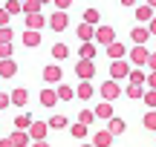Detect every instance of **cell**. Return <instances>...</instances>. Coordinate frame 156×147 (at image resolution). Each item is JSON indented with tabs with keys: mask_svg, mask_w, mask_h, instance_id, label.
<instances>
[{
	"mask_svg": "<svg viewBox=\"0 0 156 147\" xmlns=\"http://www.w3.org/2000/svg\"><path fill=\"white\" fill-rule=\"evenodd\" d=\"M93 115H95V118H107V121H110V118H113V104H107V101H101L98 107L93 110Z\"/></svg>",
	"mask_w": 156,
	"mask_h": 147,
	"instance_id": "obj_19",
	"label": "cell"
},
{
	"mask_svg": "<svg viewBox=\"0 0 156 147\" xmlns=\"http://www.w3.org/2000/svg\"><path fill=\"white\" fill-rule=\"evenodd\" d=\"M26 101H29V90H23V87H17V90L9 95V104H15V107H23Z\"/></svg>",
	"mask_w": 156,
	"mask_h": 147,
	"instance_id": "obj_15",
	"label": "cell"
},
{
	"mask_svg": "<svg viewBox=\"0 0 156 147\" xmlns=\"http://www.w3.org/2000/svg\"><path fill=\"white\" fill-rule=\"evenodd\" d=\"M29 124H32V115H26V113H20V115L15 118V127H17L20 133H26V130H29Z\"/></svg>",
	"mask_w": 156,
	"mask_h": 147,
	"instance_id": "obj_25",
	"label": "cell"
},
{
	"mask_svg": "<svg viewBox=\"0 0 156 147\" xmlns=\"http://www.w3.org/2000/svg\"><path fill=\"white\" fill-rule=\"evenodd\" d=\"M15 72H17V61H15V58L0 61V81H3V78H15Z\"/></svg>",
	"mask_w": 156,
	"mask_h": 147,
	"instance_id": "obj_9",
	"label": "cell"
},
{
	"mask_svg": "<svg viewBox=\"0 0 156 147\" xmlns=\"http://www.w3.org/2000/svg\"><path fill=\"white\" fill-rule=\"evenodd\" d=\"M119 95H122V87H119L116 81H104V84H101V98H104L107 104H110V101H116Z\"/></svg>",
	"mask_w": 156,
	"mask_h": 147,
	"instance_id": "obj_6",
	"label": "cell"
},
{
	"mask_svg": "<svg viewBox=\"0 0 156 147\" xmlns=\"http://www.w3.org/2000/svg\"><path fill=\"white\" fill-rule=\"evenodd\" d=\"M55 6H58V9H61V12H67V9H69V6H73V3H69V0H58Z\"/></svg>",
	"mask_w": 156,
	"mask_h": 147,
	"instance_id": "obj_43",
	"label": "cell"
},
{
	"mask_svg": "<svg viewBox=\"0 0 156 147\" xmlns=\"http://www.w3.org/2000/svg\"><path fill=\"white\" fill-rule=\"evenodd\" d=\"M145 84L151 87V92H156V72H151V75H145Z\"/></svg>",
	"mask_w": 156,
	"mask_h": 147,
	"instance_id": "obj_38",
	"label": "cell"
},
{
	"mask_svg": "<svg viewBox=\"0 0 156 147\" xmlns=\"http://www.w3.org/2000/svg\"><path fill=\"white\" fill-rule=\"evenodd\" d=\"M46 127H49V130H61V127H67V115H52V118L46 121Z\"/></svg>",
	"mask_w": 156,
	"mask_h": 147,
	"instance_id": "obj_29",
	"label": "cell"
},
{
	"mask_svg": "<svg viewBox=\"0 0 156 147\" xmlns=\"http://www.w3.org/2000/svg\"><path fill=\"white\" fill-rule=\"evenodd\" d=\"M81 147H93V144H81Z\"/></svg>",
	"mask_w": 156,
	"mask_h": 147,
	"instance_id": "obj_46",
	"label": "cell"
},
{
	"mask_svg": "<svg viewBox=\"0 0 156 147\" xmlns=\"http://www.w3.org/2000/svg\"><path fill=\"white\" fill-rule=\"evenodd\" d=\"M98 9H87L84 12V23H87V26H95V23H98Z\"/></svg>",
	"mask_w": 156,
	"mask_h": 147,
	"instance_id": "obj_31",
	"label": "cell"
},
{
	"mask_svg": "<svg viewBox=\"0 0 156 147\" xmlns=\"http://www.w3.org/2000/svg\"><path fill=\"white\" fill-rule=\"evenodd\" d=\"M142 98H145V104H147L151 110H156V92H145Z\"/></svg>",
	"mask_w": 156,
	"mask_h": 147,
	"instance_id": "obj_37",
	"label": "cell"
},
{
	"mask_svg": "<svg viewBox=\"0 0 156 147\" xmlns=\"http://www.w3.org/2000/svg\"><path fill=\"white\" fill-rule=\"evenodd\" d=\"M95 121V115H93V110H84L81 115H78V124H84V127H90Z\"/></svg>",
	"mask_w": 156,
	"mask_h": 147,
	"instance_id": "obj_32",
	"label": "cell"
},
{
	"mask_svg": "<svg viewBox=\"0 0 156 147\" xmlns=\"http://www.w3.org/2000/svg\"><path fill=\"white\" fill-rule=\"evenodd\" d=\"M67 23H69V17H67V12H55V15L49 17V26L55 29V32H64V29H67Z\"/></svg>",
	"mask_w": 156,
	"mask_h": 147,
	"instance_id": "obj_10",
	"label": "cell"
},
{
	"mask_svg": "<svg viewBox=\"0 0 156 147\" xmlns=\"http://www.w3.org/2000/svg\"><path fill=\"white\" fill-rule=\"evenodd\" d=\"M107 55H110L113 61H124V43H119V40L110 43V46H107Z\"/></svg>",
	"mask_w": 156,
	"mask_h": 147,
	"instance_id": "obj_21",
	"label": "cell"
},
{
	"mask_svg": "<svg viewBox=\"0 0 156 147\" xmlns=\"http://www.w3.org/2000/svg\"><path fill=\"white\" fill-rule=\"evenodd\" d=\"M142 124H145L151 133H156V110H147V113H145V118H142Z\"/></svg>",
	"mask_w": 156,
	"mask_h": 147,
	"instance_id": "obj_27",
	"label": "cell"
},
{
	"mask_svg": "<svg viewBox=\"0 0 156 147\" xmlns=\"http://www.w3.org/2000/svg\"><path fill=\"white\" fill-rule=\"evenodd\" d=\"M41 78H44L49 87H55V84H61V81H64V72H61V67H58V63H49V67H44Z\"/></svg>",
	"mask_w": 156,
	"mask_h": 147,
	"instance_id": "obj_3",
	"label": "cell"
},
{
	"mask_svg": "<svg viewBox=\"0 0 156 147\" xmlns=\"http://www.w3.org/2000/svg\"><path fill=\"white\" fill-rule=\"evenodd\" d=\"M46 133H49L46 121H32V124H29V130H26L29 144H32V142H44V138H46Z\"/></svg>",
	"mask_w": 156,
	"mask_h": 147,
	"instance_id": "obj_2",
	"label": "cell"
},
{
	"mask_svg": "<svg viewBox=\"0 0 156 147\" xmlns=\"http://www.w3.org/2000/svg\"><path fill=\"white\" fill-rule=\"evenodd\" d=\"M3 12H6L9 17H12V15H17V12H20V3H15V0H12V3H6V6H3Z\"/></svg>",
	"mask_w": 156,
	"mask_h": 147,
	"instance_id": "obj_36",
	"label": "cell"
},
{
	"mask_svg": "<svg viewBox=\"0 0 156 147\" xmlns=\"http://www.w3.org/2000/svg\"><path fill=\"white\" fill-rule=\"evenodd\" d=\"M12 52H15V46H12V43H0V61H9Z\"/></svg>",
	"mask_w": 156,
	"mask_h": 147,
	"instance_id": "obj_35",
	"label": "cell"
},
{
	"mask_svg": "<svg viewBox=\"0 0 156 147\" xmlns=\"http://www.w3.org/2000/svg\"><path fill=\"white\" fill-rule=\"evenodd\" d=\"M147 38H151V35H147V29H145V26H133V32H130V40H133V46H145V43H147Z\"/></svg>",
	"mask_w": 156,
	"mask_h": 147,
	"instance_id": "obj_12",
	"label": "cell"
},
{
	"mask_svg": "<svg viewBox=\"0 0 156 147\" xmlns=\"http://www.w3.org/2000/svg\"><path fill=\"white\" fill-rule=\"evenodd\" d=\"M145 29H147V35H156V17H151V23H147Z\"/></svg>",
	"mask_w": 156,
	"mask_h": 147,
	"instance_id": "obj_40",
	"label": "cell"
},
{
	"mask_svg": "<svg viewBox=\"0 0 156 147\" xmlns=\"http://www.w3.org/2000/svg\"><path fill=\"white\" fill-rule=\"evenodd\" d=\"M75 75H78V81H93L95 63H93V61H78V63H75Z\"/></svg>",
	"mask_w": 156,
	"mask_h": 147,
	"instance_id": "obj_5",
	"label": "cell"
},
{
	"mask_svg": "<svg viewBox=\"0 0 156 147\" xmlns=\"http://www.w3.org/2000/svg\"><path fill=\"white\" fill-rule=\"evenodd\" d=\"M67 55H69V46L67 43H55V46H52V58H55V61H64Z\"/></svg>",
	"mask_w": 156,
	"mask_h": 147,
	"instance_id": "obj_26",
	"label": "cell"
},
{
	"mask_svg": "<svg viewBox=\"0 0 156 147\" xmlns=\"http://www.w3.org/2000/svg\"><path fill=\"white\" fill-rule=\"evenodd\" d=\"M113 144V136L107 130H95L93 133V147H110Z\"/></svg>",
	"mask_w": 156,
	"mask_h": 147,
	"instance_id": "obj_13",
	"label": "cell"
},
{
	"mask_svg": "<svg viewBox=\"0 0 156 147\" xmlns=\"http://www.w3.org/2000/svg\"><path fill=\"white\" fill-rule=\"evenodd\" d=\"M38 98H41V107H55V104H58V98H55V90H52V87H44Z\"/></svg>",
	"mask_w": 156,
	"mask_h": 147,
	"instance_id": "obj_14",
	"label": "cell"
},
{
	"mask_svg": "<svg viewBox=\"0 0 156 147\" xmlns=\"http://www.w3.org/2000/svg\"><path fill=\"white\" fill-rule=\"evenodd\" d=\"M78 40L90 43V40H93V26H87V23H78Z\"/></svg>",
	"mask_w": 156,
	"mask_h": 147,
	"instance_id": "obj_24",
	"label": "cell"
},
{
	"mask_svg": "<svg viewBox=\"0 0 156 147\" xmlns=\"http://www.w3.org/2000/svg\"><path fill=\"white\" fill-rule=\"evenodd\" d=\"M81 101H90L93 98V92H95V87H93V81H78V90H73Z\"/></svg>",
	"mask_w": 156,
	"mask_h": 147,
	"instance_id": "obj_8",
	"label": "cell"
},
{
	"mask_svg": "<svg viewBox=\"0 0 156 147\" xmlns=\"http://www.w3.org/2000/svg\"><path fill=\"white\" fill-rule=\"evenodd\" d=\"M29 147H49V144H46V142H32Z\"/></svg>",
	"mask_w": 156,
	"mask_h": 147,
	"instance_id": "obj_44",
	"label": "cell"
},
{
	"mask_svg": "<svg viewBox=\"0 0 156 147\" xmlns=\"http://www.w3.org/2000/svg\"><path fill=\"white\" fill-rule=\"evenodd\" d=\"M93 38H95L98 46H110V43H116V29H113V26H95L93 29Z\"/></svg>",
	"mask_w": 156,
	"mask_h": 147,
	"instance_id": "obj_1",
	"label": "cell"
},
{
	"mask_svg": "<svg viewBox=\"0 0 156 147\" xmlns=\"http://www.w3.org/2000/svg\"><path fill=\"white\" fill-rule=\"evenodd\" d=\"M9 107V95H6V92H0V110H6Z\"/></svg>",
	"mask_w": 156,
	"mask_h": 147,
	"instance_id": "obj_42",
	"label": "cell"
},
{
	"mask_svg": "<svg viewBox=\"0 0 156 147\" xmlns=\"http://www.w3.org/2000/svg\"><path fill=\"white\" fill-rule=\"evenodd\" d=\"M78 61H93L95 58V43H81V52H78Z\"/></svg>",
	"mask_w": 156,
	"mask_h": 147,
	"instance_id": "obj_23",
	"label": "cell"
},
{
	"mask_svg": "<svg viewBox=\"0 0 156 147\" xmlns=\"http://www.w3.org/2000/svg\"><path fill=\"white\" fill-rule=\"evenodd\" d=\"M151 17H153V9L147 3L136 6V20H139V26H142V23H151Z\"/></svg>",
	"mask_w": 156,
	"mask_h": 147,
	"instance_id": "obj_16",
	"label": "cell"
},
{
	"mask_svg": "<svg viewBox=\"0 0 156 147\" xmlns=\"http://www.w3.org/2000/svg\"><path fill=\"white\" fill-rule=\"evenodd\" d=\"M142 95H145V87H139V84L127 87V98H142Z\"/></svg>",
	"mask_w": 156,
	"mask_h": 147,
	"instance_id": "obj_33",
	"label": "cell"
},
{
	"mask_svg": "<svg viewBox=\"0 0 156 147\" xmlns=\"http://www.w3.org/2000/svg\"><path fill=\"white\" fill-rule=\"evenodd\" d=\"M145 69H130V75H127V78H130V84H139V87H145Z\"/></svg>",
	"mask_w": 156,
	"mask_h": 147,
	"instance_id": "obj_28",
	"label": "cell"
},
{
	"mask_svg": "<svg viewBox=\"0 0 156 147\" xmlns=\"http://www.w3.org/2000/svg\"><path fill=\"white\" fill-rule=\"evenodd\" d=\"M127 75H130V63H127V61H113V63H110V78L116 81V84H119L122 78H127Z\"/></svg>",
	"mask_w": 156,
	"mask_h": 147,
	"instance_id": "obj_4",
	"label": "cell"
},
{
	"mask_svg": "<svg viewBox=\"0 0 156 147\" xmlns=\"http://www.w3.org/2000/svg\"><path fill=\"white\" fill-rule=\"evenodd\" d=\"M3 26H9V15H6V12L0 9V29H3Z\"/></svg>",
	"mask_w": 156,
	"mask_h": 147,
	"instance_id": "obj_41",
	"label": "cell"
},
{
	"mask_svg": "<svg viewBox=\"0 0 156 147\" xmlns=\"http://www.w3.org/2000/svg\"><path fill=\"white\" fill-rule=\"evenodd\" d=\"M23 46H29V49L41 46V32H23Z\"/></svg>",
	"mask_w": 156,
	"mask_h": 147,
	"instance_id": "obj_22",
	"label": "cell"
},
{
	"mask_svg": "<svg viewBox=\"0 0 156 147\" xmlns=\"http://www.w3.org/2000/svg\"><path fill=\"white\" fill-rule=\"evenodd\" d=\"M44 23H46L44 15H26V32H41Z\"/></svg>",
	"mask_w": 156,
	"mask_h": 147,
	"instance_id": "obj_11",
	"label": "cell"
},
{
	"mask_svg": "<svg viewBox=\"0 0 156 147\" xmlns=\"http://www.w3.org/2000/svg\"><path fill=\"white\" fill-rule=\"evenodd\" d=\"M0 147H12V144H9V138H0Z\"/></svg>",
	"mask_w": 156,
	"mask_h": 147,
	"instance_id": "obj_45",
	"label": "cell"
},
{
	"mask_svg": "<svg viewBox=\"0 0 156 147\" xmlns=\"http://www.w3.org/2000/svg\"><path fill=\"white\" fill-rule=\"evenodd\" d=\"M55 98H58V101H73V98H75V92H73V87H69V84H58Z\"/></svg>",
	"mask_w": 156,
	"mask_h": 147,
	"instance_id": "obj_17",
	"label": "cell"
},
{
	"mask_svg": "<svg viewBox=\"0 0 156 147\" xmlns=\"http://www.w3.org/2000/svg\"><path fill=\"white\" fill-rule=\"evenodd\" d=\"M12 38H15L12 26H3V29H0V43H12Z\"/></svg>",
	"mask_w": 156,
	"mask_h": 147,
	"instance_id": "obj_34",
	"label": "cell"
},
{
	"mask_svg": "<svg viewBox=\"0 0 156 147\" xmlns=\"http://www.w3.org/2000/svg\"><path fill=\"white\" fill-rule=\"evenodd\" d=\"M9 144L12 147H29V136H26V133H20V130H15L9 136Z\"/></svg>",
	"mask_w": 156,
	"mask_h": 147,
	"instance_id": "obj_20",
	"label": "cell"
},
{
	"mask_svg": "<svg viewBox=\"0 0 156 147\" xmlns=\"http://www.w3.org/2000/svg\"><path fill=\"white\" fill-rule=\"evenodd\" d=\"M87 133H90V130H87L84 124H78V121L69 127V136H73V138H87Z\"/></svg>",
	"mask_w": 156,
	"mask_h": 147,
	"instance_id": "obj_30",
	"label": "cell"
},
{
	"mask_svg": "<svg viewBox=\"0 0 156 147\" xmlns=\"http://www.w3.org/2000/svg\"><path fill=\"white\" fill-rule=\"evenodd\" d=\"M124 130H127L124 118H116V115H113V118H110V127H107V133H110V136H122Z\"/></svg>",
	"mask_w": 156,
	"mask_h": 147,
	"instance_id": "obj_18",
	"label": "cell"
},
{
	"mask_svg": "<svg viewBox=\"0 0 156 147\" xmlns=\"http://www.w3.org/2000/svg\"><path fill=\"white\" fill-rule=\"evenodd\" d=\"M147 69H151V72H156V52H151V55H147V63H145Z\"/></svg>",
	"mask_w": 156,
	"mask_h": 147,
	"instance_id": "obj_39",
	"label": "cell"
},
{
	"mask_svg": "<svg viewBox=\"0 0 156 147\" xmlns=\"http://www.w3.org/2000/svg\"><path fill=\"white\" fill-rule=\"evenodd\" d=\"M147 55H151V52H147V46H133V49H130V63H136V67H145L147 63Z\"/></svg>",
	"mask_w": 156,
	"mask_h": 147,
	"instance_id": "obj_7",
	"label": "cell"
}]
</instances>
